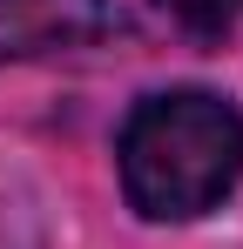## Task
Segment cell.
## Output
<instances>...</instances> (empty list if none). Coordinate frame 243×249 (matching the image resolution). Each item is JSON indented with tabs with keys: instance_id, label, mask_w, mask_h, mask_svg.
Wrapping results in <instances>:
<instances>
[{
	"instance_id": "6da1fadb",
	"label": "cell",
	"mask_w": 243,
	"mask_h": 249,
	"mask_svg": "<svg viewBox=\"0 0 243 249\" xmlns=\"http://www.w3.org/2000/svg\"><path fill=\"white\" fill-rule=\"evenodd\" d=\"M122 189L156 222H182L216 209L243 175V115L223 94L176 88L149 94L122 128Z\"/></svg>"
},
{
	"instance_id": "7a4b0ae2",
	"label": "cell",
	"mask_w": 243,
	"mask_h": 249,
	"mask_svg": "<svg viewBox=\"0 0 243 249\" xmlns=\"http://www.w3.org/2000/svg\"><path fill=\"white\" fill-rule=\"evenodd\" d=\"M108 20L101 0H0V54L61 47L75 34H95Z\"/></svg>"
},
{
	"instance_id": "3957f363",
	"label": "cell",
	"mask_w": 243,
	"mask_h": 249,
	"mask_svg": "<svg viewBox=\"0 0 243 249\" xmlns=\"http://www.w3.org/2000/svg\"><path fill=\"white\" fill-rule=\"evenodd\" d=\"M169 20H182L189 34H230L243 20V0H162Z\"/></svg>"
}]
</instances>
